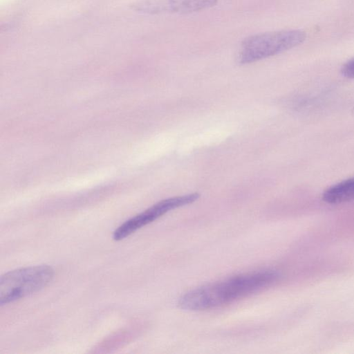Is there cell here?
I'll use <instances>...</instances> for the list:
<instances>
[{"mask_svg": "<svg viewBox=\"0 0 354 354\" xmlns=\"http://www.w3.org/2000/svg\"><path fill=\"white\" fill-rule=\"evenodd\" d=\"M341 73L346 77L354 78V57L342 66Z\"/></svg>", "mask_w": 354, "mask_h": 354, "instance_id": "cell-7", "label": "cell"}, {"mask_svg": "<svg viewBox=\"0 0 354 354\" xmlns=\"http://www.w3.org/2000/svg\"><path fill=\"white\" fill-rule=\"evenodd\" d=\"M322 199L329 204H340L354 201V176L326 189L322 194Z\"/></svg>", "mask_w": 354, "mask_h": 354, "instance_id": "cell-6", "label": "cell"}, {"mask_svg": "<svg viewBox=\"0 0 354 354\" xmlns=\"http://www.w3.org/2000/svg\"><path fill=\"white\" fill-rule=\"evenodd\" d=\"M54 270L48 265L21 268L0 278V305L3 306L35 293L53 279Z\"/></svg>", "mask_w": 354, "mask_h": 354, "instance_id": "cell-2", "label": "cell"}, {"mask_svg": "<svg viewBox=\"0 0 354 354\" xmlns=\"http://www.w3.org/2000/svg\"><path fill=\"white\" fill-rule=\"evenodd\" d=\"M279 278L280 274L274 270L236 275L186 292L179 298L178 306L187 310L215 308L270 287Z\"/></svg>", "mask_w": 354, "mask_h": 354, "instance_id": "cell-1", "label": "cell"}, {"mask_svg": "<svg viewBox=\"0 0 354 354\" xmlns=\"http://www.w3.org/2000/svg\"><path fill=\"white\" fill-rule=\"evenodd\" d=\"M353 115H354V107H353Z\"/></svg>", "mask_w": 354, "mask_h": 354, "instance_id": "cell-8", "label": "cell"}, {"mask_svg": "<svg viewBox=\"0 0 354 354\" xmlns=\"http://www.w3.org/2000/svg\"><path fill=\"white\" fill-rule=\"evenodd\" d=\"M306 39L300 30H287L256 34L245 38L241 44L238 60L250 64L291 49Z\"/></svg>", "mask_w": 354, "mask_h": 354, "instance_id": "cell-3", "label": "cell"}, {"mask_svg": "<svg viewBox=\"0 0 354 354\" xmlns=\"http://www.w3.org/2000/svg\"><path fill=\"white\" fill-rule=\"evenodd\" d=\"M199 197V194L192 193L162 200L120 225L113 232V239L122 240L171 210L192 203Z\"/></svg>", "mask_w": 354, "mask_h": 354, "instance_id": "cell-4", "label": "cell"}, {"mask_svg": "<svg viewBox=\"0 0 354 354\" xmlns=\"http://www.w3.org/2000/svg\"><path fill=\"white\" fill-rule=\"evenodd\" d=\"M218 0H148L139 10L148 13L187 14L200 11L216 4Z\"/></svg>", "mask_w": 354, "mask_h": 354, "instance_id": "cell-5", "label": "cell"}]
</instances>
